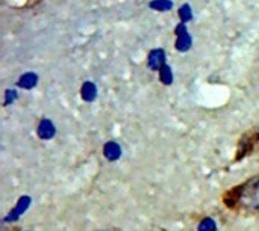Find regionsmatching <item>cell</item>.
Returning <instances> with one entry per match:
<instances>
[{
    "mask_svg": "<svg viewBox=\"0 0 259 231\" xmlns=\"http://www.w3.org/2000/svg\"><path fill=\"white\" fill-rule=\"evenodd\" d=\"M226 209L240 215H259V172L223 194Z\"/></svg>",
    "mask_w": 259,
    "mask_h": 231,
    "instance_id": "1",
    "label": "cell"
},
{
    "mask_svg": "<svg viewBox=\"0 0 259 231\" xmlns=\"http://www.w3.org/2000/svg\"><path fill=\"white\" fill-rule=\"evenodd\" d=\"M191 47V36L187 30L185 23H179L176 27V48L179 51H187Z\"/></svg>",
    "mask_w": 259,
    "mask_h": 231,
    "instance_id": "2",
    "label": "cell"
},
{
    "mask_svg": "<svg viewBox=\"0 0 259 231\" xmlns=\"http://www.w3.org/2000/svg\"><path fill=\"white\" fill-rule=\"evenodd\" d=\"M149 67L152 68V70H161L165 64H164V61H165V53H164V50L162 48H155V50H152L150 53H149Z\"/></svg>",
    "mask_w": 259,
    "mask_h": 231,
    "instance_id": "3",
    "label": "cell"
},
{
    "mask_svg": "<svg viewBox=\"0 0 259 231\" xmlns=\"http://www.w3.org/2000/svg\"><path fill=\"white\" fill-rule=\"evenodd\" d=\"M150 9L153 11H159V12H167L173 8V3L171 0H152L149 3Z\"/></svg>",
    "mask_w": 259,
    "mask_h": 231,
    "instance_id": "4",
    "label": "cell"
},
{
    "mask_svg": "<svg viewBox=\"0 0 259 231\" xmlns=\"http://www.w3.org/2000/svg\"><path fill=\"white\" fill-rule=\"evenodd\" d=\"M179 18H181V23H187L193 18V12H191V6L188 3L182 5L179 8Z\"/></svg>",
    "mask_w": 259,
    "mask_h": 231,
    "instance_id": "5",
    "label": "cell"
},
{
    "mask_svg": "<svg viewBox=\"0 0 259 231\" xmlns=\"http://www.w3.org/2000/svg\"><path fill=\"white\" fill-rule=\"evenodd\" d=\"M82 92H83V98H85V100H93L94 95H96V88H94L93 83L87 82V83L83 85V88H82Z\"/></svg>",
    "mask_w": 259,
    "mask_h": 231,
    "instance_id": "6",
    "label": "cell"
},
{
    "mask_svg": "<svg viewBox=\"0 0 259 231\" xmlns=\"http://www.w3.org/2000/svg\"><path fill=\"white\" fill-rule=\"evenodd\" d=\"M35 83H36V77H35L33 74H26V76H23L21 80H20V85H21L23 88H32Z\"/></svg>",
    "mask_w": 259,
    "mask_h": 231,
    "instance_id": "7",
    "label": "cell"
},
{
    "mask_svg": "<svg viewBox=\"0 0 259 231\" xmlns=\"http://www.w3.org/2000/svg\"><path fill=\"white\" fill-rule=\"evenodd\" d=\"M159 74H161V80H162L165 85L171 83V71H170V67L164 65V67L159 70Z\"/></svg>",
    "mask_w": 259,
    "mask_h": 231,
    "instance_id": "8",
    "label": "cell"
},
{
    "mask_svg": "<svg viewBox=\"0 0 259 231\" xmlns=\"http://www.w3.org/2000/svg\"><path fill=\"white\" fill-rule=\"evenodd\" d=\"M6 97H8V100H6V104H8L9 101H12V100L15 98V92H14V91H8V92H6Z\"/></svg>",
    "mask_w": 259,
    "mask_h": 231,
    "instance_id": "9",
    "label": "cell"
}]
</instances>
